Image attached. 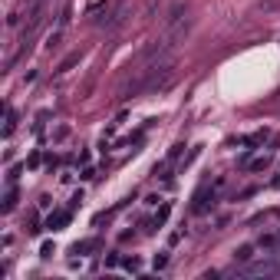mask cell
I'll return each instance as SVG.
<instances>
[{
	"mask_svg": "<svg viewBox=\"0 0 280 280\" xmlns=\"http://www.w3.org/2000/svg\"><path fill=\"white\" fill-rule=\"evenodd\" d=\"M14 204H16V192H14V184H10L7 194H4V204H0V211L7 214V211H14Z\"/></svg>",
	"mask_w": 280,
	"mask_h": 280,
	"instance_id": "6da1fadb",
	"label": "cell"
},
{
	"mask_svg": "<svg viewBox=\"0 0 280 280\" xmlns=\"http://www.w3.org/2000/svg\"><path fill=\"white\" fill-rule=\"evenodd\" d=\"M14 128H16V112L14 109H7V128H4V136H14Z\"/></svg>",
	"mask_w": 280,
	"mask_h": 280,
	"instance_id": "7a4b0ae2",
	"label": "cell"
},
{
	"mask_svg": "<svg viewBox=\"0 0 280 280\" xmlns=\"http://www.w3.org/2000/svg\"><path fill=\"white\" fill-rule=\"evenodd\" d=\"M66 221H70V211H60V214H53V218H50V228H63Z\"/></svg>",
	"mask_w": 280,
	"mask_h": 280,
	"instance_id": "3957f363",
	"label": "cell"
},
{
	"mask_svg": "<svg viewBox=\"0 0 280 280\" xmlns=\"http://www.w3.org/2000/svg\"><path fill=\"white\" fill-rule=\"evenodd\" d=\"M267 165H270V155H260V158L250 162V168H254V172H260V168H267Z\"/></svg>",
	"mask_w": 280,
	"mask_h": 280,
	"instance_id": "277c9868",
	"label": "cell"
},
{
	"mask_svg": "<svg viewBox=\"0 0 280 280\" xmlns=\"http://www.w3.org/2000/svg\"><path fill=\"white\" fill-rule=\"evenodd\" d=\"M274 184H277V188H280V178H277V182H274Z\"/></svg>",
	"mask_w": 280,
	"mask_h": 280,
	"instance_id": "5b68a950",
	"label": "cell"
}]
</instances>
